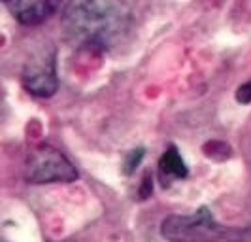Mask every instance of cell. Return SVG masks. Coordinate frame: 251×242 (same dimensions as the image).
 Here are the masks:
<instances>
[{"mask_svg":"<svg viewBox=\"0 0 251 242\" xmlns=\"http://www.w3.org/2000/svg\"><path fill=\"white\" fill-rule=\"evenodd\" d=\"M125 8L119 2H70L63 15L66 34L81 46L106 50L128 28Z\"/></svg>","mask_w":251,"mask_h":242,"instance_id":"cell-1","label":"cell"},{"mask_svg":"<svg viewBox=\"0 0 251 242\" xmlns=\"http://www.w3.org/2000/svg\"><path fill=\"white\" fill-rule=\"evenodd\" d=\"M161 235L168 242H248L251 229H230L221 225L208 206L185 216H168L161 223Z\"/></svg>","mask_w":251,"mask_h":242,"instance_id":"cell-2","label":"cell"},{"mask_svg":"<svg viewBox=\"0 0 251 242\" xmlns=\"http://www.w3.org/2000/svg\"><path fill=\"white\" fill-rule=\"evenodd\" d=\"M75 166L68 157L53 146H40L28 153L25 161V178L30 184H55L77 180Z\"/></svg>","mask_w":251,"mask_h":242,"instance_id":"cell-3","label":"cell"},{"mask_svg":"<svg viewBox=\"0 0 251 242\" xmlns=\"http://www.w3.org/2000/svg\"><path fill=\"white\" fill-rule=\"evenodd\" d=\"M21 81H23V87L34 97L48 99L51 95H55V91L59 87L57 68H55V51L42 53L30 59L23 68Z\"/></svg>","mask_w":251,"mask_h":242,"instance_id":"cell-4","label":"cell"},{"mask_svg":"<svg viewBox=\"0 0 251 242\" xmlns=\"http://www.w3.org/2000/svg\"><path fill=\"white\" fill-rule=\"evenodd\" d=\"M4 6L21 25L34 27L50 19L59 4L51 0H6Z\"/></svg>","mask_w":251,"mask_h":242,"instance_id":"cell-5","label":"cell"},{"mask_svg":"<svg viewBox=\"0 0 251 242\" xmlns=\"http://www.w3.org/2000/svg\"><path fill=\"white\" fill-rule=\"evenodd\" d=\"M159 180L164 188H168L176 180H185L189 176V170L185 161L177 152L176 146H168L159 159Z\"/></svg>","mask_w":251,"mask_h":242,"instance_id":"cell-6","label":"cell"},{"mask_svg":"<svg viewBox=\"0 0 251 242\" xmlns=\"http://www.w3.org/2000/svg\"><path fill=\"white\" fill-rule=\"evenodd\" d=\"M144 148H134V150H130V152L126 153L125 161H123V174L126 176H130L134 170H136V166L142 163V159H144Z\"/></svg>","mask_w":251,"mask_h":242,"instance_id":"cell-7","label":"cell"},{"mask_svg":"<svg viewBox=\"0 0 251 242\" xmlns=\"http://www.w3.org/2000/svg\"><path fill=\"white\" fill-rule=\"evenodd\" d=\"M236 101L242 102V104H250L251 102V81L250 83L240 85L238 91H236Z\"/></svg>","mask_w":251,"mask_h":242,"instance_id":"cell-8","label":"cell"},{"mask_svg":"<svg viewBox=\"0 0 251 242\" xmlns=\"http://www.w3.org/2000/svg\"><path fill=\"white\" fill-rule=\"evenodd\" d=\"M153 191V180H151V172H146V176L142 180V188H140V199H148Z\"/></svg>","mask_w":251,"mask_h":242,"instance_id":"cell-9","label":"cell"}]
</instances>
